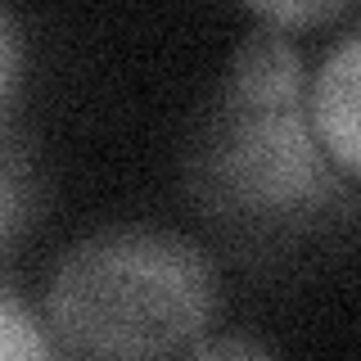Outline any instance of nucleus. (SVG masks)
Here are the masks:
<instances>
[{
  "label": "nucleus",
  "instance_id": "nucleus-4",
  "mask_svg": "<svg viewBox=\"0 0 361 361\" xmlns=\"http://www.w3.org/2000/svg\"><path fill=\"white\" fill-rule=\"evenodd\" d=\"M302 90H307V73H302V54L289 41V32L257 27L235 50L221 95L240 104H298Z\"/></svg>",
  "mask_w": 361,
  "mask_h": 361
},
{
  "label": "nucleus",
  "instance_id": "nucleus-5",
  "mask_svg": "<svg viewBox=\"0 0 361 361\" xmlns=\"http://www.w3.org/2000/svg\"><path fill=\"white\" fill-rule=\"evenodd\" d=\"M0 361H59L50 330L5 289H0Z\"/></svg>",
  "mask_w": 361,
  "mask_h": 361
},
{
  "label": "nucleus",
  "instance_id": "nucleus-1",
  "mask_svg": "<svg viewBox=\"0 0 361 361\" xmlns=\"http://www.w3.org/2000/svg\"><path fill=\"white\" fill-rule=\"evenodd\" d=\"M45 316L86 361H167L217 316V267L176 231L109 226L59 257Z\"/></svg>",
  "mask_w": 361,
  "mask_h": 361
},
{
  "label": "nucleus",
  "instance_id": "nucleus-3",
  "mask_svg": "<svg viewBox=\"0 0 361 361\" xmlns=\"http://www.w3.org/2000/svg\"><path fill=\"white\" fill-rule=\"evenodd\" d=\"M357 82H361V37H343L334 50H325V59L316 63L302 90V113L307 127L321 140L325 158L334 163V172L353 185L357 163H361V135H357Z\"/></svg>",
  "mask_w": 361,
  "mask_h": 361
},
{
  "label": "nucleus",
  "instance_id": "nucleus-9",
  "mask_svg": "<svg viewBox=\"0 0 361 361\" xmlns=\"http://www.w3.org/2000/svg\"><path fill=\"white\" fill-rule=\"evenodd\" d=\"M348 14V5H338V0H312V5H262L257 9V18L267 23V27L285 32V27H302V23H325V18H338Z\"/></svg>",
  "mask_w": 361,
  "mask_h": 361
},
{
  "label": "nucleus",
  "instance_id": "nucleus-2",
  "mask_svg": "<svg viewBox=\"0 0 361 361\" xmlns=\"http://www.w3.org/2000/svg\"><path fill=\"white\" fill-rule=\"evenodd\" d=\"M195 190L217 217L289 226L334 208L348 180L334 172L298 104L217 99L195 149Z\"/></svg>",
  "mask_w": 361,
  "mask_h": 361
},
{
  "label": "nucleus",
  "instance_id": "nucleus-6",
  "mask_svg": "<svg viewBox=\"0 0 361 361\" xmlns=\"http://www.w3.org/2000/svg\"><path fill=\"white\" fill-rule=\"evenodd\" d=\"M32 208V180H27V163L14 145L0 140V248L18 235V226L27 221Z\"/></svg>",
  "mask_w": 361,
  "mask_h": 361
},
{
  "label": "nucleus",
  "instance_id": "nucleus-7",
  "mask_svg": "<svg viewBox=\"0 0 361 361\" xmlns=\"http://www.w3.org/2000/svg\"><path fill=\"white\" fill-rule=\"evenodd\" d=\"M23 63H27V45H23V27L18 18L0 5V113L9 109V99L18 95L23 82Z\"/></svg>",
  "mask_w": 361,
  "mask_h": 361
},
{
  "label": "nucleus",
  "instance_id": "nucleus-8",
  "mask_svg": "<svg viewBox=\"0 0 361 361\" xmlns=\"http://www.w3.org/2000/svg\"><path fill=\"white\" fill-rule=\"evenodd\" d=\"M185 361H280V357L248 334H217V338H199Z\"/></svg>",
  "mask_w": 361,
  "mask_h": 361
}]
</instances>
